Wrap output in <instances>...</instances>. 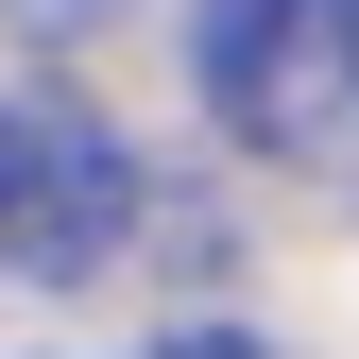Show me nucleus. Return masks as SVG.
Here are the masks:
<instances>
[{
    "mask_svg": "<svg viewBox=\"0 0 359 359\" xmlns=\"http://www.w3.org/2000/svg\"><path fill=\"white\" fill-rule=\"evenodd\" d=\"M137 240V171H120V137L86 103H0V274L69 291L103 274V257Z\"/></svg>",
    "mask_w": 359,
    "mask_h": 359,
    "instance_id": "nucleus-1",
    "label": "nucleus"
},
{
    "mask_svg": "<svg viewBox=\"0 0 359 359\" xmlns=\"http://www.w3.org/2000/svg\"><path fill=\"white\" fill-rule=\"evenodd\" d=\"M189 69H205V103L240 120L257 154H308L325 137V86H342V18L325 0H189Z\"/></svg>",
    "mask_w": 359,
    "mask_h": 359,
    "instance_id": "nucleus-2",
    "label": "nucleus"
},
{
    "mask_svg": "<svg viewBox=\"0 0 359 359\" xmlns=\"http://www.w3.org/2000/svg\"><path fill=\"white\" fill-rule=\"evenodd\" d=\"M0 18H18V34H103L120 0H0Z\"/></svg>",
    "mask_w": 359,
    "mask_h": 359,
    "instance_id": "nucleus-3",
    "label": "nucleus"
},
{
    "mask_svg": "<svg viewBox=\"0 0 359 359\" xmlns=\"http://www.w3.org/2000/svg\"><path fill=\"white\" fill-rule=\"evenodd\" d=\"M154 359H274V342H240V325H171Z\"/></svg>",
    "mask_w": 359,
    "mask_h": 359,
    "instance_id": "nucleus-4",
    "label": "nucleus"
},
{
    "mask_svg": "<svg viewBox=\"0 0 359 359\" xmlns=\"http://www.w3.org/2000/svg\"><path fill=\"white\" fill-rule=\"evenodd\" d=\"M325 18H342V86H359V0H325Z\"/></svg>",
    "mask_w": 359,
    "mask_h": 359,
    "instance_id": "nucleus-5",
    "label": "nucleus"
}]
</instances>
